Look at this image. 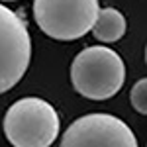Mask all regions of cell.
<instances>
[{
    "instance_id": "cell-1",
    "label": "cell",
    "mask_w": 147,
    "mask_h": 147,
    "mask_svg": "<svg viewBox=\"0 0 147 147\" xmlns=\"http://www.w3.org/2000/svg\"><path fill=\"white\" fill-rule=\"evenodd\" d=\"M71 82L88 100H108L125 82L124 59L104 45L84 47L71 65Z\"/></svg>"
},
{
    "instance_id": "cell-2",
    "label": "cell",
    "mask_w": 147,
    "mask_h": 147,
    "mask_svg": "<svg viewBox=\"0 0 147 147\" xmlns=\"http://www.w3.org/2000/svg\"><path fill=\"white\" fill-rule=\"evenodd\" d=\"M2 129L14 147H51L57 141L61 120L47 100L28 96L6 110Z\"/></svg>"
},
{
    "instance_id": "cell-3",
    "label": "cell",
    "mask_w": 147,
    "mask_h": 147,
    "mask_svg": "<svg viewBox=\"0 0 147 147\" xmlns=\"http://www.w3.org/2000/svg\"><path fill=\"white\" fill-rule=\"evenodd\" d=\"M98 10V0H34L35 24L57 41H73L86 35Z\"/></svg>"
},
{
    "instance_id": "cell-4",
    "label": "cell",
    "mask_w": 147,
    "mask_h": 147,
    "mask_svg": "<svg viewBox=\"0 0 147 147\" xmlns=\"http://www.w3.org/2000/svg\"><path fill=\"white\" fill-rule=\"evenodd\" d=\"M32 61V35L28 22L0 2V94L24 79Z\"/></svg>"
},
{
    "instance_id": "cell-5",
    "label": "cell",
    "mask_w": 147,
    "mask_h": 147,
    "mask_svg": "<svg viewBox=\"0 0 147 147\" xmlns=\"http://www.w3.org/2000/svg\"><path fill=\"white\" fill-rule=\"evenodd\" d=\"M59 147H139L131 127L112 114H86L65 129Z\"/></svg>"
},
{
    "instance_id": "cell-6",
    "label": "cell",
    "mask_w": 147,
    "mask_h": 147,
    "mask_svg": "<svg viewBox=\"0 0 147 147\" xmlns=\"http://www.w3.org/2000/svg\"><path fill=\"white\" fill-rule=\"evenodd\" d=\"M127 30L124 14L116 8H102L98 10V16L92 24V35L102 43H114L122 39Z\"/></svg>"
},
{
    "instance_id": "cell-7",
    "label": "cell",
    "mask_w": 147,
    "mask_h": 147,
    "mask_svg": "<svg viewBox=\"0 0 147 147\" xmlns=\"http://www.w3.org/2000/svg\"><path fill=\"white\" fill-rule=\"evenodd\" d=\"M129 102H131V106H134L136 112L147 114V79H139L131 86Z\"/></svg>"
},
{
    "instance_id": "cell-8",
    "label": "cell",
    "mask_w": 147,
    "mask_h": 147,
    "mask_svg": "<svg viewBox=\"0 0 147 147\" xmlns=\"http://www.w3.org/2000/svg\"><path fill=\"white\" fill-rule=\"evenodd\" d=\"M0 2H14V0H0Z\"/></svg>"
}]
</instances>
